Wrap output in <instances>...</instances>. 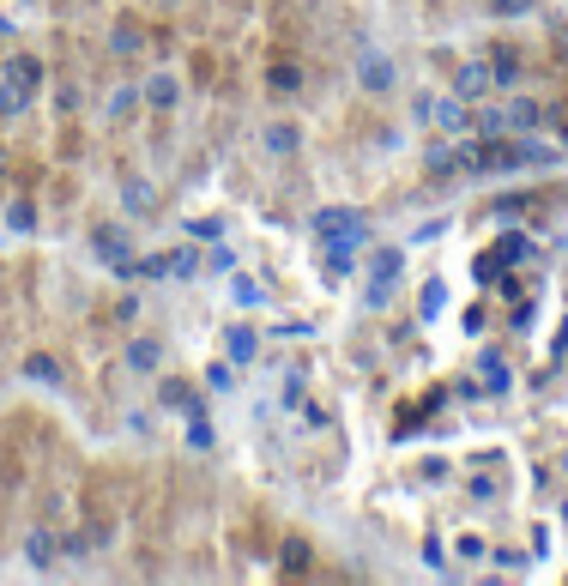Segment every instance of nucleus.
<instances>
[{"mask_svg":"<svg viewBox=\"0 0 568 586\" xmlns=\"http://www.w3.org/2000/svg\"><path fill=\"white\" fill-rule=\"evenodd\" d=\"M315 230H321L327 242H351V248H357V242L369 236L363 212H351V206H333V212H321V218H315Z\"/></svg>","mask_w":568,"mask_h":586,"instance_id":"obj_1","label":"nucleus"},{"mask_svg":"<svg viewBox=\"0 0 568 586\" xmlns=\"http://www.w3.org/2000/svg\"><path fill=\"white\" fill-rule=\"evenodd\" d=\"M400 266H405V254H400V248H381V254L369 260V309H381V303H387V290H393Z\"/></svg>","mask_w":568,"mask_h":586,"instance_id":"obj_2","label":"nucleus"},{"mask_svg":"<svg viewBox=\"0 0 568 586\" xmlns=\"http://www.w3.org/2000/svg\"><path fill=\"white\" fill-rule=\"evenodd\" d=\"M417 115H430L435 127H447V134L471 127V121H466V104H460V97H417Z\"/></svg>","mask_w":568,"mask_h":586,"instance_id":"obj_3","label":"nucleus"},{"mask_svg":"<svg viewBox=\"0 0 568 586\" xmlns=\"http://www.w3.org/2000/svg\"><path fill=\"white\" fill-rule=\"evenodd\" d=\"M490 85H496V79H490V61H466V67H460V79H454V97H460V104H471V97H484Z\"/></svg>","mask_w":568,"mask_h":586,"instance_id":"obj_4","label":"nucleus"},{"mask_svg":"<svg viewBox=\"0 0 568 586\" xmlns=\"http://www.w3.org/2000/svg\"><path fill=\"white\" fill-rule=\"evenodd\" d=\"M490 79L496 85H520V49L514 42H496L490 49Z\"/></svg>","mask_w":568,"mask_h":586,"instance_id":"obj_5","label":"nucleus"},{"mask_svg":"<svg viewBox=\"0 0 568 586\" xmlns=\"http://www.w3.org/2000/svg\"><path fill=\"white\" fill-rule=\"evenodd\" d=\"M357 85H363V91H387V85H393V61H387V55H363Z\"/></svg>","mask_w":568,"mask_h":586,"instance_id":"obj_6","label":"nucleus"},{"mask_svg":"<svg viewBox=\"0 0 568 586\" xmlns=\"http://www.w3.org/2000/svg\"><path fill=\"white\" fill-rule=\"evenodd\" d=\"M158 399H164V405H175V412H188V417H200V412H206L200 393H194L188 381H164V387H158Z\"/></svg>","mask_w":568,"mask_h":586,"instance_id":"obj_7","label":"nucleus"},{"mask_svg":"<svg viewBox=\"0 0 568 586\" xmlns=\"http://www.w3.org/2000/svg\"><path fill=\"white\" fill-rule=\"evenodd\" d=\"M6 79H12V85H19V91H36V85H43V67H36L31 55H19V61H12V67H6Z\"/></svg>","mask_w":568,"mask_h":586,"instance_id":"obj_8","label":"nucleus"},{"mask_svg":"<svg viewBox=\"0 0 568 586\" xmlns=\"http://www.w3.org/2000/svg\"><path fill=\"white\" fill-rule=\"evenodd\" d=\"M254 351H261V333H254V327H236L230 333V357L236 363H254Z\"/></svg>","mask_w":568,"mask_h":586,"instance_id":"obj_9","label":"nucleus"},{"mask_svg":"<svg viewBox=\"0 0 568 586\" xmlns=\"http://www.w3.org/2000/svg\"><path fill=\"white\" fill-rule=\"evenodd\" d=\"M158 357H164L158 339H134V345H128V363H134V369H158Z\"/></svg>","mask_w":568,"mask_h":586,"instance_id":"obj_10","label":"nucleus"},{"mask_svg":"<svg viewBox=\"0 0 568 586\" xmlns=\"http://www.w3.org/2000/svg\"><path fill=\"white\" fill-rule=\"evenodd\" d=\"M175 91H182V85H175V79H169V73H158V79H145V104H175Z\"/></svg>","mask_w":568,"mask_h":586,"instance_id":"obj_11","label":"nucleus"},{"mask_svg":"<svg viewBox=\"0 0 568 586\" xmlns=\"http://www.w3.org/2000/svg\"><path fill=\"white\" fill-rule=\"evenodd\" d=\"M490 254H496V260H533L538 248H533V242H526V236H502L496 248H490Z\"/></svg>","mask_w":568,"mask_h":586,"instance_id":"obj_12","label":"nucleus"},{"mask_svg":"<svg viewBox=\"0 0 568 586\" xmlns=\"http://www.w3.org/2000/svg\"><path fill=\"white\" fill-rule=\"evenodd\" d=\"M25 556H31L36 568H49V562H55V538H49V532H31V538H25Z\"/></svg>","mask_w":568,"mask_h":586,"instance_id":"obj_13","label":"nucleus"},{"mask_svg":"<svg viewBox=\"0 0 568 586\" xmlns=\"http://www.w3.org/2000/svg\"><path fill=\"white\" fill-rule=\"evenodd\" d=\"M19 109H31V91H19L12 79H0V115H19Z\"/></svg>","mask_w":568,"mask_h":586,"instance_id":"obj_14","label":"nucleus"},{"mask_svg":"<svg viewBox=\"0 0 568 586\" xmlns=\"http://www.w3.org/2000/svg\"><path fill=\"white\" fill-rule=\"evenodd\" d=\"M538 115H544V109H538L533 97H526V104H514V109H508V127H520V134H533V127H538Z\"/></svg>","mask_w":568,"mask_h":586,"instance_id":"obj_15","label":"nucleus"},{"mask_svg":"<svg viewBox=\"0 0 568 586\" xmlns=\"http://www.w3.org/2000/svg\"><path fill=\"white\" fill-rule=\"evenodd\" d=\"M417 309H424V314H441V309H447V284H441V278H430V284H424Z\"/></svg>","mask_w":568,"mask_h":586,"instance_id":"obj_16","label":"nucleus"},{"mask_svg":"<svg viewBox=\"0 0 568 586\" xmlns=\"http://www.w3.org/2000/svg\"><path fill=\"white\" fill-rule=\"evenodd\" d=\"M484 387L490 393H508V363L502 357H484Z\"/></svg>","mask_w":568,"mask_h":586,"instance_id":"obj_17","label":"nucleus"},{"mask_svg":"<svg viewBox=\"0 0 568 586\" xmlns=\"http://www.w3.org/2000/svg\"><path fill=\"white\" fill-rule=\"evenodd\" d=\"M25 375H31V381H49V387H55V381H61V369H55V357H31V363H25Z\"/></svg>","mask_w":568,"mask_h":586,"instance_id":"obj_18","label":"nucleus"},{"mask_svg":"<svg viewBox=\"0 0 568 586\" xmlns=\"http://www.w3.org/2000/svg\"><path fill=\"white\" fill-rule=\"evenodd\" d=\"M169 273H200V254H194V248H182V254H169Z\"/></svg>","mask_w":568,"mask_h":586,"instance_id":"obj_19","label":"nucleus"},{"mask_svg":"<svg viewBox=\"0 0 568 586\" xmlns=\"http://www.w3.org/2000/svg\"><path fill=\"white\" fill-rule=\"evenodd\" d=\"M230 290H236V303H248V309L261 303V284L254 278H230Z\"/></svg>","mask_w":568,"mask_h":586,"instance_id":"obj_20","label":"nucleus"},{"mask_svg":"<svg viewBox=\"0 0 568 586\" xmlns=\"http://www.w3.org/2000/svg\"><path fill=\"white\" fill-rule=\"evenodd\" d=\"M297 85H302L297 67H272V91H297Z\"/></svg>","mask_w":568,"mask_h":586,"instance_id":"obj_21","label":"nucleus"},{"mask_svg":"<svg viewBox=\"0 0 568 586\" xmlns=\"http://www.w3.org/2000/svg\"><path fill=\"white\" fill-rule=\"evenodd\" d=\"M128 206H139V212L152 206V188H145V181H128Z\"/></svg>","mask_w":568,"mask_h":586,"instance_id":"obj_22","label":"nucleus"},{"mask_svg":"<svg viewBox=\"0 0 568 586\" xmlns=\"http://www.w3.org/2000/svg\"><path fill=\"white\" fill-rule=\"evenodd\" d=\"M471 496H484V502H496V496H502V483H496V478H471Z\"/></svg>","mask_w":568,"mask_h":586,"instance_id":"obj_23","label":"nucleus"},{"mask_svg":"<svg viewBox=\"0 0 568 586\" xmlns=\"http://www.w3.org/2000/svg\"><path fill=\"white\" fill-rule=\"evenodd\" d=\"M267 145H272V151H291V145H297V134H291V127H272Z\"/></svg>","mask_w":568,"mask_h":586,"instance_id":"obj_24","label":"nucleus"},{"mask_svg":"<svg viewBox=\"0 0 568 586\" xmlns=\"http://www.w3.org/2000/svg\"><path fill=\"white\" fill-rule=\"evenodd\" d=\"M284 562H291V568H302V562H308V544H302V538H291V544H284Z\"/></svg>","mask_w":568,"mask_h":586,"instance_id":"obj_25","label":"nucleus"},{"mask_svg":"<svg viewBox=\"0 0 568 586\" xmlns=\"http://www.w3.org/2000/svg\"><path fill=\"white\" fill-rule=\"evenodd\" d=\"M206 387L212 393H230V369H206Z\"/></svg>","mask_w":568,"mask_h":586,"instance_id":"obj_26","label":"nucleus"},{"mask_svg":"<svg viewBox=\"0 0 568 586\" xmlns=\"http://www.w3.org/2000/svg\"><path fill=\"white\" fill-rule=\"evenodd\" d=\"M188 442H194V448H212V429H206L200 417H194V423H188Z\"/></svg>","mask_w":568,"mask_h":586,"instance_id":"obj_27","label":"nucleus"},{"mask_svg":"<svg viewBox=\"0 0 568 586\" xmlns=\"http://www.w3.org/2000/svg\"><path fill=\"white\" fill-rule=\"evenodd\" d=\"M533 0H490V12H526Z\"/></svg>","mask_w":568,"mask_h":586,"instance_id":"obj_28","label":"nucleus"}]
</instances>
